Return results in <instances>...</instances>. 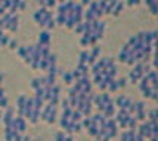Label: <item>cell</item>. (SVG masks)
<instances>
[{
    "label": "cell",
    "instance_id": "obj_1",
    "mask_svg": "<svg viewBox=\"0 0 158 141\" xmlns=\"http://www.w3.org/2000/svg\"><path fill=\"white\" fill-rule=\"evenodd\" d=\"M151 125L152 123L149 122V121H145V122H142V125L139 126V131H138V134H141L142 137L146 140V138H151L152 135H151Z\"/></svg>",
    "mask_w": 158,
    "mask_h": 141
},
{
    "label": "cell",
    "instance_id": "obj_2",
    "mask_svg": "<svg viewBox=\"0 0 158 141\" xmlns=\"http://www.w3.org/2000/svg\"><path fill=\"white\" fill-rule=\"evenodd\" d=\"M14 122H15L17 131L19 134L25 132V129H27V122H25V119H24L22 116H14Z\"/></svg>",
    "mask_w": 158,
    "mask_h": 141
},
{
    "label": "cell",
    "instance_id": "obj_3",
    "mask_svg": "<svg viewBox=\"0 0 158 141\" xmlns=\"http://www.w3.org/2000/svg\"><path fill=\"white\" fill-rule=\"evenodd\" d=\"M14 112H15V110H14V107H8V109H6V112L2 115V122L5 123L6 126L12 122V119H14V116H15V115H14Z\"/></svg>",
    "mask_w": 158,
    "mask_h": 141
},
{
    "label": "cell",
    "instance_id": "obj_4",
    "mask_svg": "<svg viewBox=\"0 0 158 141\" xmlns=\"http://www.w3.org/2000/svg\"><path fill=\"white\" fill-rule=\"evenodd\" d=\"M105 118H112L115 115V105L114 102H109L108 105H105V109H104V113H102Z\"/></svg>",
    "mask_w": 158,
    "mask_h": 141
},
{
    "label": "cell",
    "instance_id": "obj_5",
    "mask_svg": "<svg viewBox=\"0 0 158 141\" xmlns=\"http://www.w3.org/2000/svg\"><path fill=\"white\" fill-rule=\"evenodd\" d=\"M18 22H19V16H18V15H14L12 19H11V22H9V25H8V31L15 33L18 30Z\"/></svg>",
    "mask_w": 158,
    "mask_h": 141
},
{
    "label": "cell",
    "instance_id": "obj_6",
    "mask_svg": "<svg viewBox=\"0 0 158 141\" xmlns=\"http://www.w3.org/2000/svg\"><path fill=\"white\" fill-rule=\"evenodd\" d=\"M38 43L40 44H49L50 43V34H49V31H41L38 34Z\"/></svg>",
    "mask_w": 158,
    "mask_h": 141
},
{
    "label": "cell",
    "instance_id": "obj_7",
    "mask_svg": "<svg viewBox=\"0 0 158 141\" xmlns=\"http://www.w3.org/2000/svg\"><path fill=\"white\" fill-rule=\"evenodd\" d=\"M31 87L34 88V91L37 88L43 87V76H37V78H33L31 79Z\"/></svg>",
    "mask_w": 158,
    "mask_h": 141
},
{
    "label": "cell",
    "instance_id": "obj_8",
    "mask_svg": "<svg viewBox=\"0 0 158 141\" xmlns=\"http://www.w3.org/2000/svg\"><path fill=\"white\" fill-rule=\"evenodd\" d=\"M89 56H90V52H87V50H83V52L80 53V60H78V63L80 65H86L87 63V59H89Z\"/></svg>",
    "mask_w": 158,
    "mask_h": 141
},
{
    "label": "cell",
    "instance_id": "obj_9",
    "mask_svg": "<svg viewBox=\"0 0 158 141\" xmlns=\"http://www.w3.org/2000/svg\"><path fill=\"white\" fill-rule=\"evenodd\" d=\"M56 115H58L56 107H52V110L49 112V115H47V118H46V122H47V123H53V122H55V119H56Z\"/></svg>",
    "mask_w": 158,
    "mask_h": 141
},
{
    "label": "cell",
    "instance_id": "obj_10",
    "mask_svg": "<svg viewBox=\"0 0 158 141\" xmlns=\"http://www.w3.org/2000/svg\"><path fill=\"white\" fill-rule=\"evenodd\" d=\"M127 128L129 129H136L138 128V121L135 119V116H129V119H127Z\"/></svg>",
    "mask_w": 158,
    "mask_h": 141
},
{
    "label": "cell",
    "instance_id": "obj_11",
    "mask_svg": "<svg viewBox=\"0 0 158 141\" xmlns=\"http://www.w3.org/2000/svg\"><path fill=\"white\" fill-rule=\"evenodd\" d=\"M25 100H27V96H25V94H19V97L17 99V107L18 109H24Z\"/></svg>",
    "mask_w": 158,
    "mask_h": 141
},
{
    "label": "cell",
    "instance_id": "obj_12",
    "mask_svg": "<svg viewBox=\"0 0 158 141\" xmlns=\"http://www.w3.org/2000/svg\"><path fill=\"white\" fill-rule=\"evenodd\" d=\"M133 116H135V119H136V121H142V122H145V121H146V110L136 112Z\"/></svg>",
    "mask_w": 158,
    "mask_h": 141
},
{
    "label": "cell",
    "instance_id": "obj_13",
    "mask_svg": "<svg viewBox=\"0 0 158 141\" xmlns=\"http://www.w3.org/2000/svg\"><path fill=\"white\" fill-rule=\"evenodd\" d=\"M123 7H124V3L123 1H117V4H115V7H114V10H112V15H120V12L123 10Z\"/></svg>",
    "mask_w": 158,
    "mask_h": 141
},
{
    "label": "cell",
    "instance_id": "obj_14",
    "mask_svg": "<svg viewBox=\"0 0 158 141\" xmlns=\"http://www.w3.org/2000/svg\"><path fill=\"white\" fill-rule=\"evenodd\" d=\"M80 43H81L83 46H89V44H92V38H90V35L83 34L81 35V38H80Z\"/></svg>",
    "mask_w": 158,
    "mask_h": 141
},
{
    "label": "cell",
    "instance_id": "obj_15",
    "mask_svg": "<svg viewBox=\"0 0 158 141\" xmlns=\"http://www.w3.org/2000/svg\"><path fill=\"white\" fill-rule=\"evenodd\" d=\"M46 62L49 63V66H55V65H56V54L50 53V54L46 57Z\"/></svg>",
    "mask_w": 158,
    "mask_h": 141
},
{
    "label": "cell",
    "instance_id": "obj_16",
    "mask_svg": "<svg viewBox=\"0 0 158 141\" xmlns=\"http://www.w3.org/2000/svg\"><path fill=\"white\" fill-rule=\"evenodd\" d=\"M115 84H117V87L118 88H124L126 85H127V78H124V76L118 78V79L115 81Z\"/></svg>",
    "mask_w": 158,
    "mask_h": 141
},
{
    "label": "cell",
    "instance_id": "obj_17",
    "mask_svg": "<svg viewBox=\"0 0 158 141\" xmlns=\"http://www.w3.org/2000/svg\"><path fill=\"white\" fill-rule=\"evenodd\" d=\"M87 131H89V134H90L92 137H95V135L98 134V125H96V123H92V125L87 128Z\"/></svg>",
    "mask_w": 158,
    "mask_h": 141
},
{
    "label": "cell",
    "instance_id": "obj_18",
    "mask_svg": "<svg viewBox=\"0 0 158 141\" xmlns=\"http://www.w3.org/2000/svg\"><path fill=\"white\" fill-rule=\"evenodd\" d=\"M65 21H67V15H61V13H58V16H56V19H55V24L64 25Z\"/></svg>",
    "mask_w": 158,
    "mask_h": 141
},
{
    "label": "cell",
    "instance_id": "obj_19",
    "mask_svg": "<svg viewBox=\"0 0 158 141\" xmlns=\"http://www.w3.org/2000/svg\"><path fill=\"white\" fill-rule=\"evenodd\" d=\"M8 107H9V100H8V97L5 96V97L0 99V109H5V110H6Z\"/></svg>",
    "mask_w": 158,
    "mask_h": 141
},
{
    "label": "cell",
    "instance_id": "obj_20",
    "mask_svg": "<svg viewBox=\"0 0 158 141\" xmlns=\"http://www.w3.org/2000/svg\"><path fill=\"white\" fill-rule=\"evenodd\" d=\"M62 78H64V82H65V84H71V82H72L71 72H64V73H62Z\"/></svg>",
    "mask_w": 158,
    "mask_h": 141
},
{
    "label": "cell",
    "instance_id": "obj_21",
    "mask_svg": "<svg viewBox=\"0 0 158 141\" xmlns=\"http://www.w3.org/2000/svg\"><path fill=\"white\" fill-rule=\"evenodd\" d=\"M106 88H108L109 91H112V93H114V91H117L118 87H117V84H115V79H112L111 82H108V84H106Z\"/></svg>",
    "mask_w": 158,
    "mask_h": 141
},
{
    "label": "cell",
    "instance_id": "obj_22",
    "mask_svg": "<svg viewBox=\"0 0 158 141\" xmlns=\"http://www.w3.org/2000/svg\"><path fill=\"white\" fill-rule=\"evenodd\" d=\"M142 110H145V103L143 102H136L135 103V113L136 112H142Z\"/></svg>",
    "mask_w": 158,
    "mask_h": 141
},
{
    "label": "cell",
    "instance_id": "obj_23",
    "mask_svg": "<svg viewBox=\"0 0 158 141\" xmlns=\"http://www.w3.org/2000/svg\"><path fill=\"white\" fill-rule=\"evenodd\" d=\"M68 123H70V119H68V118H64V116H61V121H59V125H61V128L67 129Z\"/></svg>",
    "mask_w": 158,
    "mask_h": 141
},
{
    "label": "cell",
    "instance_id": "obj_24",
    "mask_svg": "<svg viewBox=\"0 0 158 141\" xmlns=\"http://www.w3.org/2000/svg\"><path fill=\"white\" fill-rule=\"evenodd\" d=\"M93 82L96 84V87H98L99 84H102V82H104V79H102V75H101V73H98V75H93Z\"/></svg>",
    "mask_w": 158,
    "mask_h": 141
},
{
    "label": "cell",
    "instance_id": "obj_25",
    "mask_svg": "<svg viewBox=\"0 0 158 141\" xmlns=\"http://www.w3.org/2000/svg\"><path fill=\"white\" fill-rule=\"evenodd\" d=\"M149 9H151V13L152 15H157V10H158V3H148Z\"/></svg>",
    "mask_w": 158,
    "mask_h": 141
},
{
    "label": "cell",
    "instance_id": "obj_26",
    "mask_svg": "<svg viewBox=\"0 0 158 141\" xmlns=\"http://www.w3.org/2000/svg\"><path fill=\"white\" fill-rule=\"evenodd\" d=\"M38 68H40V69H43V70H47V68H49V63L46 62V59H41V60H40Z\"/></svg>",
    "mask_w": 158,
    "mask_h": 141
},
{
    "label": "cell",
    "instance_id": "obj_27",
    "mask_svg": "<svg viewBox=\"0 0 158 141\" xmlns=\"http://www.w3.org/2000/svg\"><path fill=\"white\" fill-rule=\"evenodd\" d=\"M81 126H84V128H89L90 125H92V121H90V116H87V118H83V121H81Z\"/></svg>",
    "mask_w": 158,
    "mask_h": 141
},
{
    "label": "cell",
    "instance_id": "obj_28",
    "mask_svg": "<svg viewBox=\"0 0 158 141\" xmlns=\"http://www.w3.org/2000/svg\"><path fill=\"white\" fill-rule=\"evenodd\" d=\"M74 30H75V33H78V34H83V33H84V27H83V22H81V24H77V25L74 27Z\"/></svg>",
    "mask_w": 158,
    "mask_h": 141
},
{
    "label": "cell",
    "instance_id": "obj_29",
    "mask_svg": "<svg viewBox=\"0 0 158 141\" xmlns=\"http://www.w3.org/2000/svg\"><path fill=\"white\" fill-rule=\"evenodd\" d=\"M61 107H62V110L70 109V102H68V99H62V100H61Z\"/></svg>",
    "mask_w": 158,
    "mask_h": 141
},
{
    "label": "cell",
    "instance_id": "obj_30",
    "mask_svg": "<svg viewBox=\"0 0 158 141\" xmlns=\"http://www.w3.org/2000/svg\"><path fill=\"white\" fill-rule=\"evenodd\" d=\"M17 50H18V54H19V56H21V57L24 59V57H25V54H27V50H25V46H21V47H18Z\"/></svg>",
    "mask_w": 158,
    "mask_h": 141
},
{
    "label": "cell",
    "instance_id": "obj_31",
    "mask_svg": "<svg viewBox=\"0 0 158 141\" xmlns=\"http://www.w3.org/2000/svg\"><path fill=\"white\" fill-rule=\"evenodd\" d=\"M8 43H9V35L5 34L0 38V46H8Z\"/></svg>",
    "mask_w": 158,
    "mask_h": 141
},
{
    "label": "cell",
    "instance_id": "obj_32",
    "mask_svg": "<svg viewBox=\"0 0 158 141\" xmlns=\"http://www.w3.org/2000/svg\"><path fill=\"white\" fill-rule=\"evenodd\" d=\"M65 132L64 131H59L58 134H56V141H65Z\"/></svg>",
    "mask_w": 158,
    "mask_h": 141
},
{
    "label": "cell",
    "instance_id": "obj_33",
    "mask_svg": "<svg viewBox=\"0 0 158 141\" xmlns=\"http://www.w3.org/2000/svg\"><path fill=\"white\" fill-rule=\"evenodd\" d=\"M101 54V47H93V50L90 52V56H93V57H98Z\"/></svg>",
    "mask_w": 158,
    "mask_h": 141
},
{
    "label": "cell",
    "instance_id": "obj_34",
    "mask_svg": "<svg viewBox=\"0 0 158 141\" xmlns=\"http://www.w3.org/2000/svg\"><path fill=\"white\" fill-rule=\"evenodd\" d=\"M8 44H9V47H11L12 50H17V49H18L17 40H9V43H8Z\"/></svg>",
    "mask_w": 158,
    "mask_h": 141
},
{
    "label": "cell",
    "instance_id": "obj_35",
    "mask_svg": "<svg viewBox=\"0 0 158 141\" xmlns=\"http://www.w3.org/2000/svg\"><path fill=\"white\" fill-rule=\"evenodd\" d=\"M55 25H56V24H55V18H53V19H49V21L44 24V27H47L49 30H50V28H53Z\"/></svg>",
    "mask_w": 158,
    "mask_h": 141
},
{
    "label": "cell",
    "instance_id": "obj_36",
    "mask_svg": "<svg viewBox=\"0 0 158 141\" xmlns=\"http://www.w3.org/2000/svg\"><path fill=\"white\" fill-rule=\"evenodd\" d=\"M38 63H40V60H37V59H33L31 60V68H34V69H38Z\"/></svg>",
    "mask_w": 158,
    "mask_h": 141
},
{
    "label": "cell",
    "instance_id": "obj_37",
    "mask_svg": "<svg viewBox=\"0 0 158 141\" xmlns=\"http://www.w3.org/2000/svg\"><path fill=\"white\" fill-rule=\"evenodd\" d=\"M44 6H46V9H47V7H53V6H56V1H53V0H50V1L44 3Z\"/></svg>",
    "mask_w": 158,
    "mask_h": 141
},
{
    "label": "cell",
    "instance_id": "obj_38",
    "mask_svg": "<svg viewBox=\"0 0 158 141\" xmlns=\"http://www.w3.org/2000/svg\"><path fill=\"white\" fill-rule=\"evenodd\" d=\"M98 88H99V90H102V91H105V90H106V84H105V82H102V84H99V85H98Z\"/></svg>",
    "mask_w": 158,
    "mask_h": 141
},
{
    "label": "cell",
    "instance_id": "obj_39",
    "mask_svg": "<svg viewBox=\"0 0 158 141\" xmlns=\"http://www.w3.org/2000/svg\"><path fill=\"white\" fill-rule=\"evenodd\" d=\"M2 97H5V88L0 87V99H2Z\"/></svg>",
    "mask_w": 158,
    "mask_h": 141
},
{
    "label": "cell",
    "instance_id": "obj_40",
    "mask_svg": "<svg viewBox=\"0 0 158 141\" xmlns=\"http://www.w3.org/2000/svg\"><path fill=\"white\" fill-rule=\"evenodd\" d=\"M127 4H129V6H136V4H138V1H129Z\"/></svg>",
    "mask_w": 158,
    "mask_h": 141
},
{
    "label": "cell",
    "instance_id": "obj_41",
    "mask_svg": "<svg viewBox=\"0 0 158 141\" xmlns=\"http://www.w3.org/2000/svg\"><path fill=\"white\" fill-rule=\"evenodd\" d=\"M22 141H31V137H27L25 135V137H22Z\"/></svg>",
    "mask_w": 158,
    "mask_h": 141
},
{
    "label": "cell",
    "instance_id": "obj_42",
    "mask_svg": "<svg viewBox=\"0 0 158 141\" xmlns=\"http://www.w3.org/2000/svg\"><path fill=\"white\" fill-rule=\"evenodd\" d=\"M2 81H3V73L0 72V82H2Z\"/></svg>",
    "mask_w": 158,
    "mask_h": 141
},
{
    "label": "cell",
    "instance_id": "obj_43",
    "mask_svg": "<svg viewBox=\"0 0 158 141\" xmlns=\"http://www.w3.org/2000/svg\"><path fill=\"white\" fill-rule=\"evenodd\" d=\"M31 141H34V140H31Z\"/></svg>",
    "mask_w": 158,
    "mask_h": 141
}]
</instances>
